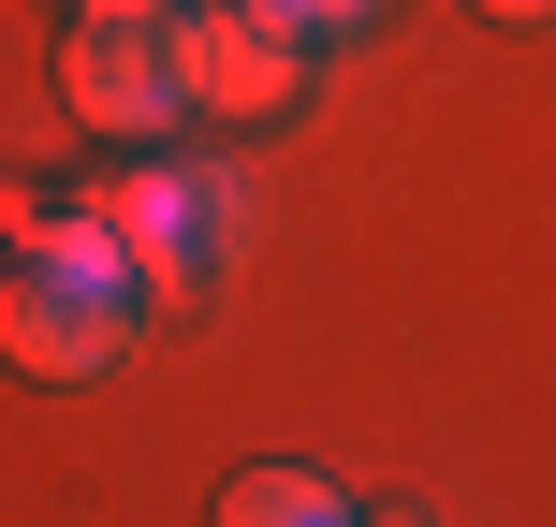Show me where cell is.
<instances>
[{
	"instance_id": "6da1fadb",
	"label": "cell",
	"mask_w": 556,
	"mask_h": 527,
	"mask_svg": "<svg viewBox=\"0 0 556 527\" xmlns=\"http://www.w3.org/2000/svg\"><path fill=\"white\" fill-rule=\"evenodd\" d=\"M132 337H147V278H132V250H117L88 205L45 221L0 264V366H15V381H103Z\"/></svg>"
},
{
	"instance_id": "3957f363",
	"label": "cell",
	"mask_w": 556,
	"mask_h": 527,
	"mask_svg": "<svg viewBox=\"0 0 556 527\" xmlns=\"http://www.w3.org/2000/svg\"><path fill=\"white\" fill-rule=\"evenodd\" d=\"M59 103L103 147H162L191 133V59H176V0H88L59 45Z\"/></svg>"
},
{
	"instance_id": "7a4b0ae2",
	"label": "cell",
	"mask_w": 556,
	"mask_h": 527,
	"mask_svg": "<svg viewBox=\"0 0 556 527\" xmlns=\"http://www.w3.org/2000/svg\"><path fill=\"white\" fill-rule=\"evenodd\" d=\"M88 221L132 250V278H147V308H205L220 293V264L250 250V176L235 162H191V147H162V162H132V176H103L88 191Z\"/></svg>"
},
{
	"instance_id": "5b68a950",
	"label": "cell",
	"mask_w": 556,
	"mask_h": 527,
	"mask_svg": "<svg viewBox=\"0 0 556 527\" xmlns=\"http://www.w3.org/2000/svg\"><path fill=\"white\" fill-rule=\"evenodd\" d=\"M220 527H366L323 469H235L220 484Z\"/></svg>"
},
{
	"instance_id": "52a82bcc",
	"label": "cell",
	"mask_w": 556,
	"mask_h": 527,
	"mask_svg": "<svg viewBox=\"0 0 556 527\" xmlns=\"http://www.w3.org/2000/svg\"><path fill=\"white\" fill-rule=\"evenodd\" d=\"M469 15H513V29H528V15H556V0H469Z\"/></svg>"
},
{
	"instance_id": "277c9868",
	"label": "cell",
	"mask_w": 556,
	"mask_h": 527,
	"mask_svg": "<svg viewBox=\"0 0 556 527\" xmlns=\"http://www.w3.org/2000/svg\"><path fill=\"white\" fill-rule=\"evenodd\" d=\"M176 59H191V117L220 133H264L307 103V29L264 0H176Z\"/></svg>"
},
{
	"instance_id": "8992f818",
	"label": "cell",
	"mask_w": 556,
	"mask_h": 527,
	"mask_svg": "<svg viewBox=\"0 0 556 527\" xmlns=\"http://www.w3.org/2000/svg\"><path fill=\"white\" fill-rule=\"evenodd\" d=\"M264 15H293L307 45H352V29H381V0H264Z\"/></svg>"
},
{
	"instance_id": "ba28073f",
	"label": "cell",
	"mask_w": 556,
	"mask_h": 527,
	"mask_svg": "<svg viewBox=\"0 0 556 527\" xmlns=\"http://www.w3.org/2000/svg\"><path fill=\"white\" fill-rule=\"evenodd\" d=\"M74 15H88V0H74Z\"/></svg>"
}]
</instances>
